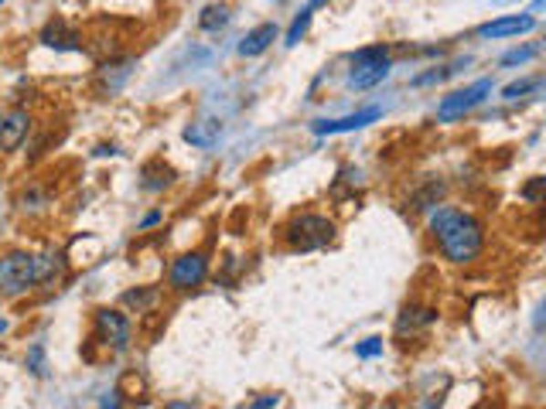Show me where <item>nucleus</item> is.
<instances>
[{
    "mask_svg": "<svg viewBox=\"0 0 546 409\" xmlns=\"http://www.w3.org/2000/svg\"><path fill=\"white\" fill-rule=\"evenodd\" d=\"M430 232L451 263H471L485 243L478 218H471L468 212H457V208H437L430 215Z\"/></svg>",
    "mask_w": 546,
    "mask_h": 409,
    "instance_id": "obj_1",
    "label": "nucleus"
},
{
    "mask_svg": "<svg viewBox=\"0 0 546 409\" xmlns=\"http://www.w3.org/2000/svg\"><path fill=\"white\" fill-rule=\"evenodd\" d=\"M38 283V256L14 249V253L0 256V294L21 297Z\"/></svg>",
    "mask_w": 546,
    "mask_h": 409,
    "instance_id": "obj_2",
    "label": "nucleus"
},
{
    "mask_svg": "<svg viewBox=\"0 0 546 409\" xmlns=\"http://www.w3.org/2000/svg\"><path fill=\"white\" fill-rule=\"evenodd\" d=\"M287 246L298 253H311V249H325L335 236V225L325 215H298L287 225Z\"/></svg>",
    "mask_w": 546,
    "mask_h": 409,
    "instance_id": "obj_3",
    "label": "nucleus"
},
{
    "mask_svg": "<svg viewBox=\"0 0 546 409\" xmlns=\"http://www.w3.org/2000/svg\"><path fill=\"white\" fill-rule=\"evenodd\" d=\"M488 92H492V79H478V82H471L465 89L444 96L441 106H437V120H441V123H451L457 116H465L468 110H475Z\"/></svg>",
    "mask_w": 546,
    "mask_h": 409,
    "instance_id": "obj_4",
    "label": "nucleus"
},
{
    "mask_svg": "<svg viewBox=\"0 0 546 409\" xmlns=\"http://www.w3.org/2000/svg\"><path fill=\"white\" fill-rule=\"evenodd\" d=\"M96 341L110 351H123L131 345V320L120 310H96Z\"/></svg>",
    "mask_w": 546,
    "mask_h": 409,
    "instance_id": "obj_5",
    "label": "nucleus"
},
{
    "mask_svg": "<svg viewBox=\"0 0 546 409\" xmlns=\"http://www.w3.org/2000/svg\"><path fill=\"white\" fill-rule=\"evenodd\" d=\"M208 273V259L202 253H184L178 256L174 263H171V273L168 280L174 290H192V287H198V283L205 280Z\"/></svg>",
    "mask_w": 546,
    "mask_h": 409,
    "instance_id": "obj_6",
    "label": "nucleus"
},
{
    "mask_svg": "<svg viewBox=\"0 0 546 409\" xmlns=\"http://www.w3.org/2000/svg\"><path fill=\"white\" fill-rule=\"evenodd\" d=\"M536 27L533 14H512V17H495V21H485L478 25V38H509V35H526Z\"/></svg>",
    "mask_w": 546,
    "mask_h": 409,
    "instance_id": "obj_7",
    "label": "nucleus"
},
{
    "mask_svg": "<svg viewBox=\"0 0 546 409\" xmlns=\"http://www.w3.org/2000/svg\"><path fill=\"white\" fill-rule=\"evenodd\" d=\"M41 45H48L55 51H79L82 48V35L72 25H66L62 17H55V21L41 27Z\"/></svg>",
    "mask_w": 546,
    "mask_h": 409,
    "instance_id": "obj_8",
    "label": "nucleus"
},
{
    "mask_svg": "<svg viewBox=\"0 0 546 409\" xmlns=\"http://www.w3.org/2000/svg\"><path fill=\"white\" fill-rule=\"evenodd\" d=\"M27 130H31L27 110H11V113L0 120V147L4 151H17L27 141Z\"/></svg>",
    "mask_w": 546,
    "mask_h": 409,
    "instance_id": "obj_9",
    "label": "nucleus"
},
{
    "mask_svg": "<svg viewBox=\"0 0 546 409\" xmlns=\"http://www.w3.org/2000/svg\"><path fill=\"white\" fill-rule=\"evenodd\" d=\"M379 116H383V110L369 106V110H359V113L341 116V120H321V123H314V133H318V137H331V133H349V130L365 127V123H373V120H379Z\"/></svg>",
    "mask_w": 546,
    "mask_h": 409,
    "instance_id": "obj_10",
    "label": "nucleus"
},
{
    "mask_svg": "<svg viewBox=\"0 0 546 409\" xmlns=\"http://www.w3.org/2000/svg\"><path fill=\"white\" fill-rule=\"evenodd\" d=\"M66 280V256L48 249V253L38 256V287L45 290H55L58 283Z\"/></svg>",
    "mask_w": 546,
    "mask_h": 409,
    "instance_id": "obj_11",
    "label": "nucleus"
},
{
    "mask_svg": "<svg viewBox=\"0 0 546 409\" xmlns=\"http://www.w3.org/2000/svg\"><path fill=\"white\" fill-rule=\"evenodd\" d=\"M437 320V310H430V307H404L400 310V318H396V334L406 338V334H416L430 328Z\"/></svg>",
    "mask_w": 546,
    "mask_h": 409,
    "instance_id": "obj_12",
    "label": "nucleus"
},
{
    "mask_svg": "<svg viewBox=\"0 0 546 409\" xmlns=\"http://www.w3.org/2000/svg\"><path fill=\"white\" fill-rule=\"evenodd\" d=\"M386 76H390V62H386V58H383V62H365L352 68L349 86L352 89H373V86H379Z\"/></svg>",
    "mask_w": 546,
    "mask_h": 409,
    "instance_id": "obj_13",
    "label": "nucleus"
},
{
    "mask_svg": "<svg viewBox=\"0 0 546 409\" xmlns=\"http://www.w3.org/2000/svg\"><path fill=\"white\" fill-rule=\"evenodd\" d=\"M133 72V58H123V62H103L100 65V89L103 92H120L123 89V82L131 79Z\"/></svg>",
    "mask_w": 546,
    "mask_h": 409,
    "instance_id": "obj_14",
    "label": "nucleus"
},
{
    "mask_svg": "<svg viewBox=\"0 0 546 409\" xmlns=\"http://www.w3.org/2000/svg\"><path fill=\"white\" fill-rule=\"evenodd\" d=\"M273 41H277V25H257L247 38L239 41V55L243 58H257V55H263V51L270 48Z\"/></svg>",
    "mask_w": 546,
    "mask_h": 409,
    "instance_id": "obj_15",
    "label": "nucleus"
},
{
    "mask_svg": "<svg viewBox=\"0 0 546 409\" xmlns=\"http://www.w3.org/2000/svg\"><path fill=\"white\" fill-rule=\"evenodd\" d=\"M222 127L215 123V120H195V123H188L184 127V141L192 143V147H198V151H208L212 143L219 141Z\"/></svg>",
    "mask_w": 546,
    "mask_h": 409,
    "instance_id": "obj_16",
    "label": "nucleus"
},
{
    "mask_svg": "<svg viewBox=\"0 0 546 409\" xmlns=\"http://www.w3.org/2000/svg\"><path fill=\"white\" fill-rule=\"evenodd\" d=\"M171 181H174V171H171L164 161H151V164H143V181H141L143 192H164Z\"/></svg>",
    "mask_w": 546,
    "mask_h": 409,
    "instance_id": "obj_17",
    "label": "nucleus"
},
{
    "mask_svg": "<svg viewBox=\"0 0 546 409\" xmlns=\"http://www.w3.org/2000/svg\"><path fill=\"white\" fill-rule=\"evenodd\" d=\"M198 25L205 27V31H222V27L229 25V7L226 4H208L202 17H198Z\"/></svg>",
    "mask_w": 546,
    "mask_h": 409,
    "instance_id": "obj_18",
    "label": "nucleus"
},
{
    "mask_svg": "<svg viewBox=\"0 0 546 409\" xmlns=\"http://www.w3.org/2000/svg\"><path fill=\"white\" fill-rule=\"evenodd\" d=\"M308 27H311V7H304V11L294 17V25L287 27V45L294 48V45H298V41L308 35Z\"/></svg>",
    "mask_w": 546,
    "mask_h": 409,
    "instance_id": "obj_19",
    "label": "nucleus"
},
{
    "mask_svg": "<svg viewBox=\"0 0 546 409\" xmlns=\"http://www.w3.org/2000/svg\"><path fill=\"white\" fill-rule=\"evenodd\" d=\"M543 86V76H533V79H522V82H512V86H506L502 89V96L506 100H520V96H526V92H533Z\"/></svg>",
    "mask_w": 546,
    "mask_h": 409,
    "instance_id": "obj_20",
    "label": "nucleus"
},
{
    "mask_svg": "<svg viewBox=\"0 0 546 409\" xmlns=\"http://www.w3.org/2000/svg\"><path fill=\"white\" fill-rule=\"evenodd\" d=\"M386 58V45H369V48H359L352 55V65H365V62H383Z\"/></svg>",
    "mask_w": 546,
    "mask_h": 409,
    "instance_id": "obj_21",
    "label": "nucleus"
},
{
    "mask_svg": "<svg viewBox=\"0 0 546 409\" xmlns=\"http://www.w3.org/2000/svg\"><path fill=\"white\" fill-rule=\"evenodd\" d=\"M522 198L526 202H546V178H530L522 184Z\"/></svg>",
    "mask_w": 546,
    "mask_h": 409,
    "instance_id": "obj_22",
    "label": "nucleus"
},
{
    "mask_svg": "<svg viewBox=\"0 0 546 409\" xmlns=\"http://www.w3.org/2000/svg\"><path fill=\"white\" fill-rule=\"evenodd\" d=\"M441 194H444V184H441V181H430L427 192H420V194L414 198V208H430V204L437 202Z\"/></svg>",
    "mask_w": 546,
    "mask_h": 409,
    "instance_id": "obj_23",
    "label": "nucleus"
},
{
    "mask_svg": "<svg viewBox=\"0 0 546 409\" xmlns=\"http://www.w3.org/2000/svg\"><path fill=\"white\" fill-rule=\"evenodd\" d=\"M536 55H540V48H536V45L512 48V51H506V55H502V65H522V62H530V58H536Z\"/></svg>",
    "mask_w": 546,
    "mask_h": 409,
    "instance_id": "obj_24",
    "label": "nucleus"
},
{
    "mask_svg": "<svg viewBox=\"0 0 546 409\" xmlns=\"http://www.w3.org/2000/svg\"><path fill=\"white\" fill-rule=\"evenodd\" d=\"M355 355H359V358L383 355V341H379V338H365L362 345H355Z\"/></svg>",
    "mask_w": 546,
    "mask_h": 409,
    "instance_id": "obj_25",
    "label": "nucleus"
},
{
    "mask_svg": "<svg viewBox=\"0 0 546 409\" xmlns=\"http://www.w3.org/2000/svg\"><path fill=\"white\" fill-rule=\"evenodd\" d=\"M154 290H143V294H137V290H131V294H123V304H131V307H137V310H141V307H147L151 304V300H154Z\"/></svg>",
    "mask_w": 546,
    "mask_h": 409,
    "instance_id": "obj_26",
    "label": "nucleus"
},
{
    "mask_svg": "<svg viewBox=\"0 0 546 409\" xmlns=\"http://www.w3.org/2000/svg\"><path fill=\"white\" fill-rule=\"evenodd\" d=\"M31 372H35V375H45V345L31 348Z\"/></svg>",
    "mask_w": 546,
    "mask_h": 409,
    "instance_id": "obj_27",
    "label": "nucleus"
},
{
    "mask_svg": "<svg viewBox=\"0 0 546 409\" xmlns=\"http://www.w3.org/2000/svg\"><path fill=\"white\" fill-rule=\"evenodd\" d=\"M273 403H277V396H270V399H260V403H257V409H270Z\"/></svg>",
    "mask_w": 546,
    "mask_h": 409,
    "instance_id": "obj_28",
    "label": "nucleus"
},
{
    "mask_svg": "<svg viewBox=\"0 0 546 409\" xmlns=\"http://www.w3.org/2000/svg\"><path fill=\"white\" fill-rule=\"evenodd\" d=\"M164 409H195V406H188V403H168Z\"/></svg>",
    "mask_w": 546,
    "mask_h": 409,
    "instance_id": "obj_29",
    "label": "nucleus"
},
{
    "mask_svg": "<svg viewBox=\"0 0 546 409\" xmlns=\"http://www.w3.org/2000/svg\"><path fill=\"white\" fill-rule=\"evenodd\" d=\"M540 11H546V0H533V14H540Z\"/></svg>",
    "mask_w": 546,
    "mask_h": 409,
    "instance_id": "obj_30",
    "label": "nucleus"
},
{
    "mask_svg": "<svg viewBox=\"0 0 546 409\" xmlns=\"http://www.w3.org/2000/svg\"><path fill=\"white\" fill-rule=\"evenodd\" d=\"M321 4H328V0H311V11L314 7H321Z\"/></svg>",
    "mask_w": 546,
    "mask_h": 409,
    "instance_id": "obj_31",
    "label": "nucleus"
},
{
    "mask_svg": "<svg viewBox=\"0 0 546 409\" xmlns=\"http://www.w3.org/2000/svg\"><path fill=\"white\" fill-rule=\"evenodd\" d=\"M4 328H7V324H4V320H0V331H4Z\"/></svg>",
    "mask_w": 546,
    "mask_h": 409,
    "instance_id": "obj_32",
    "label": "nucleus"
},
{
    "mask_svg": "<svg viewBox=\"0 0 546 409\" xmlns=\"http://www.w3.org/2000/svg\"><path fill=\"white\" fill-rule=\"evenodd\" d=\"M478 409H495V406H478Z\"/></svg>",
    "mask_w": 546,
    "mask_h": 409,
    "instance_id": "obj_33",
    "label": "nucleus"
},
{
    "mask_svg": "<svg viewBox=\"0 0 546 409\" xmlns=\"http://www.w3.org/2000/svg\"><path fill=\"white\" fill-rule=\"evenodd\" d=\"M543 314H546V304H543Z\"/></svg>",
    "mask_w": 546,
    "mask_h": 409,
    "instance_id": "obj_34",
    "label": "nucleus"
},
{
    "mask_svg": "<svg viewBox=\"0 0 546 409\" xmlns=\"http://www.w3.org/2000/svg\"><path fill=\"white\" fill-rule=\"evenodd\" d=\"M502 4H509V0H502Z\"/></svg>",
    "mask_w": 546,
    "mask_h": 409,
    "instance_id": "obj_35",
    "label": "nucleus"
},
{
    "mask_svg": "<svg viewBox=\"0 0 546 409\" xmlns=\"http://www.w3.org/2000/svg\"><path fill=\"white\" fill-rule=\"evenodd\" d=\"M543 41H546V35H543Z\"/></svg>",
    "mask_w": 546,
    "mask_h": 409,
    "instance_id": "obj_36",
    "label": "nucleus"
},
{
    "mask_svg": "<svg viewBox=\"0 0 546 409\" xmlns=\"http://www.w3.org/2000/svg\"><path fill=\"white\" fill-rule=\"evenodd\" d=\"M0 4H4V0H0Z\"/></svg>",
    "mask_w": 546,
    "mask_h": 409,
    "instance_id": "obj_37",
    "label": "nucleus"
}]
</instances>
